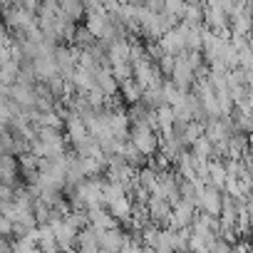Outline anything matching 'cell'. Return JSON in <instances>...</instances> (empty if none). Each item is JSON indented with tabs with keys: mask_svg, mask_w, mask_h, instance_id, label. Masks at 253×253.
I'll use <instances>...</instances> for the list:
<instances>
[{
	"mask_svg": "<svg viewBox=\"0 0 253 253\" xmlns=\"http://www.w3.org/2000/svg\"><path fill=\"white\" fill-rule=\"evenodd\" d=\"M134 80L142 84V89L152 87V84H162V70L159 65H152L147 57L134 62Z\"/></svg>",
	"mask_w": 253,
	"mask_h": 253,
	"instance_id": "cell-3",
	"label": "cell"
},
{
	"mask_svg": "<svg viewBox=\"0 0 253 253\" xmlns=\"http://www.w3.org/2000/svg\"><path fill=\"white\" fill-rule=\"evenodd\" d=\"M149 206V216L154 223H162V226H169V216H171V204L162 196H149L147 201Z\"/></svg>",
	"mask_w": 253,
	"mask_h": 253,
	"instance_id": "cell-8",
	"label": "cell"
},
{
	"mask_svg": "<svg viewBox=\"0 0 253 253\" xmlns=\"http://www.w3.org/2000/svg\"><path fill=\"white\" fill-rule=\"evenodd\" d=\"M77 248L80 251H99V241H97V228H80L77 233Z\"/></svg>",
	"mask_w": 253,
	"mask_h": 253,
	"instance_id": "cell-18",
	"label": "cell"
},
{
	"mask_svg": "<svg viewBox=\"0 0 253 253\" xmlns=\"http://www.w3.org/2000/svg\"><path fill=\"white\" fill-rule=\"evenodd\" d=\"M15 179H18V159H13L10 152H5L0 157V184L13 186Z\"/></svg>",
	"mask_w": 253,
	"mask_h": 253,
	"instance_id": "cell-13",
	"label": "cell"
},
{
	"mask_svg": "<svg viewBox=\"0 0 253 253\" xmlns=\"http://www.w3.org/2000/svg\"><path fill=\"white\" fill-rule=\"evenodd\" d=\"M129 57H132V45L126 42V40L117 38V40L109 42V47H107V62H109V65H117V62H132Z\"/></svg>",
	"mask_w": 253,
	"mask_h": 253,
	"instance_id": "cell-9",
	"label": "cell"
},
{
	"mask_svg": "<svg viewBox=\"0 0 253 253\" xmlns=\"http://www.w3.org/2000/svg\"><path fill=\"white\" fill-rule=\"evenodd\" d=\"M181 20L189 25H204V3H186Z\"/></svg>",
	"mask_w": 253,
	"mask_h": 253,
	"instance_id": "cell-22",
	"label": "cell"
},
{
	"mask_svg": "<svg viewBox=\"0 0 253 253\" xmlns=\"http://www.w3.org/2000/svg\"><path fill=\"white\" fill-rule=\"evenodd\" d=\"M0 233H3V236H8V233H13V221L3 213V211H0Z\"/></svg>",
	"mask_w": 253,
	"mask_h": 253,
	"instance_id": "cell-28",
	"label": "cell"
},
{
	"mask_svg": "<svg viewBox=\"0 0 253 253\" xmlns=\"http://www.w3.org/2000/svg\"><path fill=\"white\" fill-rule=\"evenodd\" d=\"M154 112H157V129L162 134H171L174 132V109H171V104H162Z\"/></svg>",
	"mask_w": 253,
	"mask_h": 253,
	"instance_id": "cell-15",
	"label": "cell"
},
{
	"mask_svg": "<svg viewBox=\"0 0 253 253\" xmlns=\"http://www.w3.org/2000/svg\"><path fill=\"white\" fill-rule=\"evenodd\" d=\"M30 152L35 157H60L65 154V139L60 137V129L52 126H40L38 129V139L30 144Z\"/></svg>",
	"mask_w": 253,
	"mask_h": 253,
	"instance_id": "cell-1",
	"label": "cell"
},
{
	"mask_svg": "<svg viewBox=\"0 0 253 253\" xmlns=\"http://www.w3.org/2000/svg\"><path fill=\"white\" fill-rule=\"evenodd\" d=\"M97 241H99V248L104 251H122L124 236L117 228H107V231H97Z\"/></svg>",
	"mask_w": 253,
	"mask_h": 253,
	"instance_id": "cell-14",
	"label": "cell"
},
{
	"mask_svg": "<svg viewBox=\"0 0 253 253\" xmlns=\"http://www.w3.org/2000/svg\"><path fill=\"white\" fill-rule=\"evenodd\" d=\"M248 38H251V42H253V30H251V35H248Z\"/></svg>",
	"mask_w": 253,
	"mask_h": 253,
	"instance_id": "cell-29",
	"label": "cell"
},
{
	"mask_svg": "<svg viewBox=\"0 0 253 253\" xmlns=\"http://www.w3.org/2000/svg\"><path fill=\"white\" fill-rule=\"evenodd\" d=\"M162 10H167L169 15H174V18L181 20V15L186 10V0H164V8Z\"/></svg>",
	"mask_w": 253,
	"mask_h": 253,
	"instance_id": "cell-24",
	"label": "cell"
},
{
	"mask_svg": "<svg viewBox=\"0 0 253 253\" xmlns=\"http://www.w3.org/2000/svg\"><path fill=\"white\" fill-rule=\"evenodd\" d=\"M162 89H164V99H167V104H179L184 97H186V89H181L174 80H169V82H162Z\"/></svg>",
	"mask_w": 253,
	"mask_h": 253,
	"instance_id": "cell-20",
	"label": "cell"
},
{
	"mask_svg": "<svg viewBox=\"0 0 253 253\" xmlns=\"http://www.w3.org/2000/svg\"><path fill=\"white\" fill-rule=\"evenodd\" d=\"M15 5L25 8L28 13H38V10H40V3H38V0H15Z\"/></svg>",
	"mask_w": 253,
	"mask_h": 253,
	"instance_id": "cell-27",
	"label": "cell"
},
{
	"mask_svg": "<svg viewBox=\"0 0 253 253\" xmlns=\"http://www.w3.org/2000/svg\"><path fill=\"white\" fill-rule=\"evenodd\" d=\"M122 84V97H124V102L126 104H137V102H142V84L134 80V77H129V80H124V82H119Z\"/></svg>",
	"mask_w": 253,
	"mask_h": 253,
	"instance_id": "cell-17",
	"label": "cell"
},
{
	"mask_svg": "<svg viewBox=\"0 0 253 253\" xmlns=\"http://www.w3.org/2000/svg\"><path fill=\"white\" fill-rule=\"evenodd\" d=\"M57 3H60L62 13H65L67 18H72L75 23L84 15V5H82V0H57Z\"/></svg>",
	"mask_w": 253,
	"mask_h": 253,
	"instance_id": "cell-23",
	"label": "cell"
},
{
	"mask_svg": "<svg viewBox=\"0 0 253 253\" xmlns=\"http://www.w3.org/2000/svg\"><path fill=\"white\" fill-rule=\"evenodd\" d=\"M94 80H97V87H99V89H102L107 97H114V94H117L119 82H117V77H114L112 67L99 65V67H97V72H94Z\"/></svg>",
	"mask_w": 253,
	"mask_h": 253,
	"instance_id": "cell-10",
	"label": "cell"
},
{
	"mask_svg": "<svg viewBox=\"0 0 253 253\" xmlns=\"http://www.w3.org/2000/svg\"><path fill=\"white\" fill-rule=\"evenodd\" d=\"M10 97L15 104H20L23 109H35V102H38V92L33 84H23V82H15L10 87Z\"/></svg>",
	"mask_w": 253,
	"mask_h": 253,
	"instance_id": "cell-7",
	"label": "cell"
},
{
	"mask_svg": "<svg viewBox=\"0 0 253 253\" xmlns=\"http://www.w3.org/2000/svg\"><path fill=\"white\" fill-rule=\"evenodd\" d=\"M171 80L181 87V89H191L194 87V82H196V72H194V67H189V62L184 60V57H176V65H174V70H171Z\"/></svg>",
	"mask_w": 253,
	"mask_h": 253,
	"instance_id": "cell-6",
	"label": "cell"
},
{
	"mask_svg": "<svg viewBox=\"0 0 253 253\" xmlns=\"http://www.w3.org/2000/svg\"><path fill=\"white\" fill-rule=\"evenodd\" d=\"M18 75H20V62L18 60H5L3 65H0V84L5 87H13L18 82Z\"/></svg>",
	"mask_w": 253,
	"mask_h": 253,
	"instance_id": "cell-16",
	"label": "cell"
},
{
	"mask_svg": "<svg viewBox=\"0 0 253 253\" xmlns=\"http://www.w3.org/2000/svg\"><path fill=\"white\" fill-rule=\"evenodd\" d=\"M194 213H196V206L186 199H179L174 206H171V216H169V228H184V226H191L194 221Z\"/></svg>",
	"mask_w": 253,
	"mask_h": 253,
	"instance_id": "cell-4",
	"label": "cell"
},
{
	"mask_svg": "<svg viewBox=\"0 0 253 253\" xmlns=\"http://www.w3.org/2000/svg\"><path fill=\"white\" fill-rule=\"evenodd\" d=\"M191 154L199 157V159H213V142H211L206 134H201V137L191 144Z\"/></svg>",
	"mask_w": 253,
	"mask_h": 253,
	"instance_id": "cell-21",
	"label": "cell"
},
{
	"mask_svg": "<svg viewBox=\"0 0 253 253\" xmlns=\"http://www.w3.org/2000/svg\"><path fill=\"white\" fill-rule=\"evenodd\" d=\"M152 248H154V251H174V248H176V231L169 228V226H167L164 231H159Z\"/></svg>",
	"mask_w": 253,
	"mask_h": 253,
	"instance_id": "cell-19",
	"label": "cell"
},
{
	"mask_svg": "<svg viewBox=\"0 0 253 253\" xmlns=\"http://www.w3.org/2000/svg\"><path fill=\"white\" fill-rule=\"evenodd\" d=\"M87 216H89V226H92V228H97V231L117 228V218L112 216V211L107 213L102 206H97V209H87Z\"/></svg>",
	"mask_w": 253,
	"mask_h": 253,
	"instance_id": "cell-12",
	"label": "cell"
},
{
	"mask_svg": "<svg viewBox=\"0 0 253 253\" xmlns=\"http://www.w3.org/2000/svg\"><path fill=\"white\" fill-rule=\"evenodd\" d=\"M109 206V211H112V216L114 218H119V221H129L132 218V209H134V201H132V196L129 194H122V196H117L112 204H107Z\"/></svg>",
	"mask_w": 253,
	"mask_h": 253,
	"instance_id": "cell-11",
	"label": "cell"
},
{
	"mask_svg": "<svg viewBox=\"0 0 253 253\" xmlns=\"http://www.w3.org/2000/svg\"><path fill=\"white\" fill-rule=\"evenodd\" d=\"M132 144H134L147 159L157 157V152H159V137L154 134V129H152L147 122L134 124V129H132Z\"/></svg>",
	"mask_w": 253,
	"mask_h": 253,
	"instance_id": "cell-2",
	"label": "cell"
},
{
	"mask_svg": "<svg viewBox=\"0 0 253 253\" xmlns=\"http://www.w3.org/2000/svg\"><path fill=\"white\" fill-rule=\"evenodd\" d=\"M174 65H176V55H169V52H164V55L159 57V70H162V75H171Z\"/></svg>",
	"mask_w": 253,
	"mask_h": 253,
	"instance_id": "cell-26",
	"label": "cell"
},
{
	"mask_svg": "<svg viewBox=\"0 0 253 253\" xmlns=\"http://www.w3.org/2000/svg\"><path fill=\"white\" fill-rule=\"evenodd\" d=\"M72 40H75V45H77V47H87V45H92L94 35L82 25V28H77V30H75V38H72Z\"/></svg>",
	"mask_w": 253,
	"mask_h": 253,
	"instance_id": "cell-25",
	"label": "cell"
},
{
	"mask_svg": "<svg viewBox=\"0 0 253 253\" xmlns=\"http://www.w3.org/2000/svg\"><path fill=\"white\" fill-rule=\"evenodd\" d=\"M33 70L38 75V82H47V80L60 75L55 55H38V57H33Z\"/></svg>",
	"mask_w": 253,
	"mask_h": 253,
	"instance_id": "cell-5",
	"label": "cell"
}]
</instances>
